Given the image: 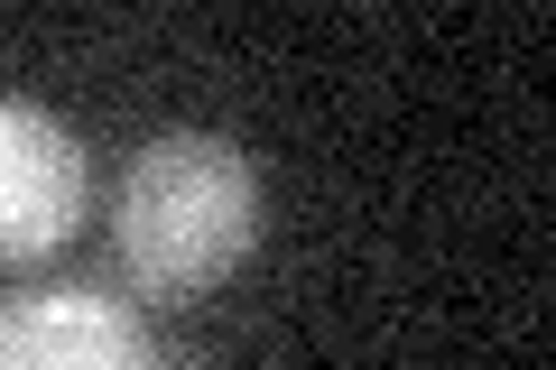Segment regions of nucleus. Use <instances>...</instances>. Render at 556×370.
Returning <instances> with one entry per match:
<instances>
[{
	"instance_id": "obj_1",
	"label": "nucleus",
	"mask_w": 556,
	"mask_h": 370,
	"mask_svg": "<svg viewBox=\"0 0 556 370\" xmlns=\"http://www.w3.org/2000/svg\"><path fill=\"white\" fill-rule=\"evenodd\" d=\"M260 232V186H251V157L214 130H177L130 167L121 186V269L139 278L149 296H195L214 278L241 269Z\"/></svg>"
},
{
	"instance_id": "obj_3",
	"label": "nucleus",
	"mask_w": 556,
	"mask_h": 370,
	"mask_svg": "<svg viewBox=\"0 0 556 370\" xmlns=\"http://www.w3.org/2000/svg\"><path fill=\"white\" fill-rule=\"evenodd\" d=\"M0 370H159L130 315L102 296H28L0 306Z\"/></svg>"
},
{
	"instance_id": "obj_2",
	"label": "nucleus",
	"mask_w": 556,
	"mask_h": 370,
	"mask_svg": "<svg viewBox=\"0 0 556 370\" xmlns=\"http://www.w3.org/2000/svg\"><path fill=\"white\" fill-rule=\"evenodd\" d=\"M84 204V149L56 112L0 102V259H38L75 232Z\"/></svg>"
}]
</instances>
